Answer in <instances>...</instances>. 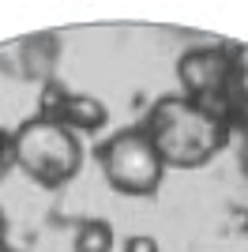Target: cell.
<instances>
[{
    "label": "cell",
    "mask_w": 248,
    "mask_h": 252,
    "mask_svg": "<svg viewBox=\"0 0 248 252\" xmlns=\"http://www.w3.org/2000/svg\"><path fill=\"white\" fill-rule=\"evenodd\" d=\"M143 128H147V136L155 139L165 169L169 166L173 169L207 166L229 139V128L222 125V121H215V117H207L203 109L185 94L158 98Z\"/></svg>",
    "instance_id": "cell-1"
},
{
    "label": "cell",
    "mask_w": 248,
    "mask_h": 252,
    "mask_svg": "<svg viewBox=\"0 0 248 252\" xmlns=\"http://www.w3.org/2000/svg\"><path fill=\"white\" fill-rule=\"evenodd\" d=\"M11 147H15V166H23L41 189L68 185L83 162V151L75 143L72 128H64L61 121L34 117L27 125H19V132L11 136Z\"/></svg>",
    "instance_id": "cell-2"
},
{
    "label": "cell",
    "mask_w": 248,
    "mask_h": 252,
    "mask_svg": "<svg viewBox=\"0 0 248 252\" xmlns=\"http://www.w3.org/2000/svg\"><path fill=\"white\" fill-rule=\"evenodd\" d=\"M94 158L105 169V181L124 196H155L162 189L165 162L158 155L155 139L147 136V128H124V132L109 136L94 151Z\"/></svg>",
    "instance_id": "cell-3"
},
{
    "label": "cell",
    "mask_w": 248,
    "mask_h": 252,
    "mask_svg": "<svg viewBox=\"0 0 248 252\" xmlns=\"http://www.w3.org/2000/svg\"><path fill=\"white\" fill-rule=\"evenodd\" d=\"M241 45H211V49H192L177 61V79L185 87V98L203 94H229V79L237 72Z\"/></svg>",
    "instance_id": "cell-4"
},
{
    "label": "cell",
    "mask_w": 248,
    "mask_h": 252,
    "mask_svg": "<svg viewBox=\"0 0 248 252\" xmlns=\"http://www.w3.org/2000/svg\"><path fill=\"white\" fill-rule=\"evenodd\" d=\"M57 34H38L31 42H23L19 61H23V79H53V64H57Z\"/></svg>",
    "instance_id": "cell-5"
},
{
    "label": "cell",
    "mask_w": 248,
    "mask_h": 252,
    "mask_svg": "<svg viewBox=\"0 0 248 252\" xmlns=\"http://www.w3.org/2000/svg\"><path fill=\"white\" fill-rule=\"evenodd\" d=\"M105 121H109V109L98 98H87V94H68V102L61 109V125L75 128V132H98V128H105Z\"/></svg>",
    "instance_id": "cell-6"
},
{
    "label": "cell",
    "mask_w": 248,
    "mask_h": 252,
    "mask_svg": "<svg viewBox=\"0 0 248 252\" xmlns=\"http://www.w3.org/2000/svg\"><path fill=\"white\" fill-rule=\"evenodd\" d=\"M109 249H113L109 222H83L79 237H75V252H109Z\"/></svg>",
    "instance_id": "cell-7"
},
{
    "label": "cell",
    "mask_w": 248,
    "mask_h": 252,
    "mask_svg": "<svg viewBox=\"0 0 248 252\" xmlns=\"http://www.w3.org/2000/svg\"><path fill=\"white\" fill-rule=\"evenodd\" d=\"M68 102V91H64L61 79H49V83L41 87V121H61V109Z\"/></svg>",
    "instance_id": "cell-8"
},
{
    "label": "cell",
    "mask_w": 248,
    "mask_h": 252,
    "mask_svg": "<svg viewBox=\"0 0 248 252\" xmlns=\"http://www.w3.org/2000/svg\"><path fill=\"white\" fill-rule=\"evenodd\" d=\"M124 252H158V241L147 237V233H139V237H132V241L124 245Z\"/></svg>",
    "instance_id": "cell-9"
},
{
    "label": "cell",
    "mask_w": 248,
    "mask_h": 252,
    "mask_svg": "<svg viewBox=\"0 0 248 252\" xmlns=\"http://www.w3.org/2000/svg\"><path fill=\"white\" fill-rule=\"evenodd\" d=\"M233 222H237V230H248V211H245V215L237 211V215H233Z\"/></svg>",
    "instance_id": "cell-10"
},
{
    "label": "cell",
    "mask_w": 248,
    "mask_h": 252,
    "mask_svg": "<svg viewBox=\"0 0 248 252\" xmlns=\"http://www.w3.org/2000/svg\"><path fill=\"white\" fill-rule=\"evenodd\" d=\"M0 245H4V215H0Z\"/></svg>",
    "instance_id": "cell-11"
},
{
    "label": "cell",
    "mask_w": 248,
    "mask_h": 252,
    "mask_svg": "<svg viewBox=\"0 0 248 252\" xmlns=\"http://www.w3.org/2000/svg\"><path fill=\"white\" fill-rule=\"evenodd\" d=\"M0 252H11V249H4V245H0Z\"/></svg>",
    "instance_id": "cell-12"
}]
</instances>
